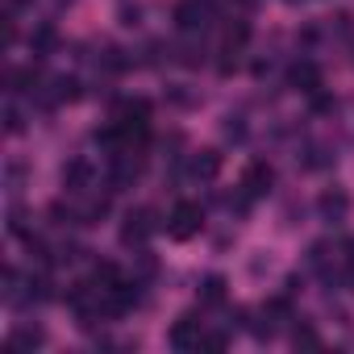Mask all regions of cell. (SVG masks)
Returning a JSON list of instances; mask_svg holds the SVG:
<instances>
[{"label":"cell","mask_w":354,"mask_h":354,"mask_svg":"<svg viewBox=\"0 0 354 354\" xmlns=\"http://www.w3.org/2000/svg\"><path fill=\"white\" fill-rule=\"evenodd\" d=\"M201 225H205V213H201V205H192V201H180V205L171 209V217H167V234L180 238V242L196 238Z\"/></svg>","instance_id":"1"},{"label":"cell","mask_w":354,"mask_h":354,"mask_svg":"<svg viewBox=\"0 0 354 354\" xmlns=\"http://www.w3.org/2000/svg\"><path fill=\"white\" fill-rule=\"evenodd\" d=\"M109 158H113V167H109V188H113V192L133 188L138 175H142V158H133V150H117V154H109Z\"/></svg>","instance_id":"2"},{"label":"cell","mask_w":354,"mask_h":354,"mask_svg":"<svg viewBox=\"0 0 354 354\" xmlns=\"http://www.w3.org/2000/svg\"><path fill=\"white\" fill-rule=\"evenodd\" d=\"M154 230H158V221H154V213H150V209L125 213V221H121V242H125V246H146Z\"/></svg>","instance_id":"3"},{"label":"cell","mask_w":354,"mask_h":354,"mask_svg":"<svg viewBox=\"0 0 354 354\" xmlns=\"http://www.w3.org/2000/svg\"><path fill=\"white\" fill-rule=\"evenodd\" d=\"M317 213H321L325 225H342V221L350 217V196H346V188H325L321 201H317Z\"/></svg>","instance_id":"4"},{"label":"cell","mask_w":354,"mask_h":354,"mask_svg":"<svg viewBox=\"0 0 354 354\" xmlns=\"http://www.w3.org/2000/svg\"><path fill=\"white\" fill-rule=\"evenodd\" d=\"M209 17H213L209 0H180V5H175V26L188 30V34H192V30H205Z\"/></svg>","instance_id":"5"},{"label":"cell","mask_w":354,"mask_h":354,"mask_svg":"<svg viewBox=\"0 0 354 354\" xmlns=\"http://www.w3.org/2000/svg\"><path fill=\"white\" fill-rule=\"evenodd\" d=\"M201 337H205V333H201V321H196L192 313H184L180 321L171 325V333H167V342H171L175 350H201Z\"/></svg>","instance_id":"6"},{"label":"cell","mask_w":354,"mask_h":354,"mask_svg":"<svg viewBox=\"0 0 354 354\" xmlns=\"http://www.w3.org/2000/svg\"><path fill=\"white\" fill-rule=\"evenodd\" d=\"M63 184H67V192H75V196H84V192L92 188V167H88V158H71V162L63 167Z\"/></svg>","instance_id":"7"},{"label":"cell","mask_w":354,"mask_h":354,"mask_svg":"<svg viewBox=\"0 0 354 354\" xmlns=\"http://www.w3.org/2000/svg\"><path fill=\"white\" fill-rule=\"evenodd\" d=\"M271 184H275L271 162H250V167H246V180H242L246 196H263V192H271Z\"/></svg>","instance_id":"8"},{"label":"cell","mask_w":354,"mask_h":354,"mask_svg":"<svg viewBox=\"0 0 354 354\" xmlns=\"http://www.w3.org/2000/svg\"><path fill=\"white\" fill-rule=\"evenodd\" d=\"M288 84H292L296 92L317 96V92H321V67H317V63H296V67L288 71Z\"/></svg>","instance_id":"9"},{"label":"cell","mask_w":354,"mask_h":354,"mask_svg":"<svg viewBox=\"0 0 354 354\" xmlns=\"http://www.w3.org/2000/svg\"><path fill=\"white\" fill-rule=\"evenodd\" d=\"M188 171L196 175V180H217V171H221V154L217 150H196L188 158Z\"/></svg>","instance_id":"10"},{"label":"cell","mask_w":354,"mask_h":354,"mask_svg":"<svg viewBox=\"0 0 354 354\" xmlns=\"http://www.w3.org/2000/svg\"><path fill=\"white\" fill-rule=\"evenodd\" d=\"M333 162V154H329V146H321V142H313V146H304V158H300V167L304 171H325Z\"/></svg>","instance_id":"11"},{"label":"cell","mask_w":354,"mask_h":354,"mask_svg":"<svg viewBox=\"0 0 354 354\" xmlns=\"http://www.w3.org/2000/svg\"><path fill=\"white\" fill-rule=\"evenodd\" d=\"M42 342H46V333H42L38 325H34V329H30V325H21V329H13V337H9V346H13V350H34V346H42Z\"/></svg>","instance_id":"12"},{"label":"cell","mask_w":354,"mask_h":354,"mask_svg":"<svg viewBox=\"0 0 354 354\" xmlns=\"http://www.w3.org/2000/svg\"><path fill=\"white\" fill-rule=\"evenodd\" d=\"M225 300V275H205L201 283V304H221Z\"/></svg>","instance_id":"13"},{"label":"cell","mask_w":354,"mask_h":354,"mask_svg":"<svg viewBox=\"0 0 354 354\" xmlns=\"http://www.w3.org/2000/svg\"><path fill=\"white\" fill-rule=\"evenodd\" d=\"M50 46H55V26H38L30 34V50L34 55H50Z\"/></svg>","instance_id":"14"},{"label":"cell","mask_w":354,"mask_h":354,"mask_svg":"<svg viewBox=\"0 0 354 354\" xmlns=\"http://www.w3.org/2000/svg\"><path fill=\"white\" fill-rule=\"evenodd\" d=\"M75 96H80V84H75V80L59 75V80L50 84V104H59V100H75Z\"/></svg>","instance_id":"15"},{"label":"cell","mask_w":354,"mask_h":354,"mask_svg":"<svg viewBox=\"0 0 354 354\" xmlns=\"http://www.w3.org/2000/svg\"><path fill=\"white\" fill-rule=\"evenodd\" d=\"M292 346H296V350H317V346H321V337H317L308 325H296V329H292Z\"/></svg>","instance_id":"16"},{"label":"cell","mask_w":354,"mask_h":354,"mask_svg":"<svg viewBox=\"0 0 354 354\" xmlns=\"http://www.w3.org/2000/svg\"><path fill=\"white\" fill-rule=\"evenodd\" d=\"M5 180H9V192L17 196L21 184H26V167H21V162H9V167H5Z\"/></svg>","instance_id":"17"},{"label":"cell","mask_w":354,"mask_h":354,"mask_svg":"<svg viewBox=\"0 0 354 354\" xmlns=\"http://www.w3.org/2000/svg\"><path fill=\"white\" fill-rule=\"evenodd\" d=\"M225 138H230V142H242V138H246V121L230 113V117H225Z\"/></svg>","instance_id":"18"},{"label":"cell","mask_w":354,"mask_h":354,"mask_svg":"<svg viewBox=\"0 0 354 354\" xmlns=\"http://www.w3.org/2000/svg\"><path fill=\"white\" fill-rule=\"evenodd\" d=\"M225 346H230L225 333H205V337H201V350H225Z\"/></svg>","instance_id":"19"},{"label":"cell","mask_w":354,"mask_h":354,"mask_svg":"<svg viewBox=\"0 0 354 354\" xmlns=\"http://www.w3.org/2000/svg\"><path fill=\"white\" fill-rule=\"evenodd\" d=\"M21 129H26V117L17 104H9V133H21Z\"/></svg>","instance_id":"20"},{"label":"cell","mask_w":354,"mask_h":354,"mask_svg":"<svg viewBox=\"0 0 354 354\" xmlns=\"http://www.w3.org/2000/svg\"><path fill=\"white\" fill-rule=\"evenodd\" d=\"M288 5H300V0H288Z\"/></svg>","instance_id":"21"},{"label":"cell","mask_w":354,"mask_h":354,"mask_svg":"<svg viewBox=\"0 0 354 354\" xmlns=\"http://www.w3.org/2000/svg\"><path fill=\"white\" fill-rule=\"evenodd\" d=\"M59 5H71V0H59Z\"/></svg>","instance_id":"22"},{"label":"cell","mask_w":354,"mask_h":354,"mask_svg":"<svg viewBox=\"0 0 354 354\" xmlns=\"http://www.w3.org/2000/svg\"><path fill=\"white\" fill-rule=\"evenodd\" d=\"M350 283H354V271H350Z\"/></svg>","instance_id":"23"}]
</instances>
